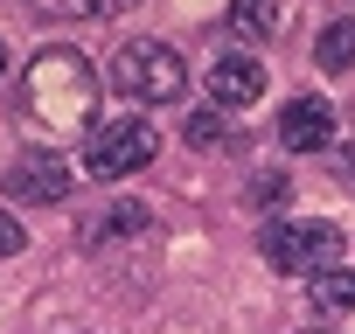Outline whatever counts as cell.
<instances>
[{"label": "cell", "mask_w": 355, "mask_h": 334, "mask_svg": "<svg viewBox=\"0 0 355 334\" xmlns=\"http://www.w3.org/2000/svg\"><path fill=\"white\" fill-rule=\"evenodd\" d=\"M91 105H98V70L77 49H42L21 77V112L28 125H42L49 139L63 132H91Z\"/></svg>", "instance_id": "obj_1"}, {"label": "cell", "mask_w": 355, "mask_h": 334, "mask_svg": "<svg viewBox=\"0 0 355 334\" xmlns=\"http://www.w3.org/2000/svg\"><path fill=\"white\" fill-rule=\"evenodd\" d=\"M258 251H265L272 272L320 279V272H334V258H341V230H334V223H306V216H272V223L258 230Z\"/></svg>", "instance_id": "obj_2"}, {"label": "cell", "mask_w": 355, "mask_h": 334, "mask_svg": "<svg viewBox=\"0 0 355 334\" xmlns=\"http://www.w3.org/2000/svg\"><path fill=\"white\" fill-rule=\"evenodd\" d=\"M112 84L132 105H174V98L189 91V70H182V56H174L167 42H125L112 56Z\"/></svg>", "instance_id": "obj_3"}, {"label": "cell", "mask_w": 355, "mask_h": 334, "mask_svg": "<svg viewBox=\"0 0 355 334\" xmlns=\"http://www.w3.org/2000/svg\"><path fill=\"white\" fill-rule=\"evenodd\" d=\"M153 153H160V132H153L146 118H112V125H98L91 146H84V175H91V182H125V175H139Z\"/></svg>", "instance_id": "obj_4"}, {"label": "cell", "mask_w": 355, "mask_h": 334, "mask_svg": "<svg viewBox=\"0 0 355 334\" xmlns=\"http://www.w3.org/2000/svg\"><path fill=\"white\" fill-rule=\"evenodd\" d=\"M327 139H334L327 98H293V105L279 112V146H286V153H320Z\"/></svg>", "instance_id": "obj_5"}, {"label": "cell", "mask_w": 355, "mask_h": 334, "mask_svg": "<svg viewBox=\"0 0 355 334\" xmlns=\"http://www.w3.org/2000/svg\"><path fill=\"white\" fill-rule=\"evenodd\" d=\"M8 195H15V202H63V195H70V167L49 160V153H21V160L8 167Z\"/></svg>", "instance_id": "obj_6"}, {"label": "cell", "mask_w": 355, "mask_h": 334, "mask_svg": "<svg viewBox=\"0 0 355 334\" xmlns=\"http://www.w3.org/2000/svg\"><path fill=\"white\" fill-rule=\"evenodd\" d=\"M209 98L230 105V112H237V105H258V98H265V63H258V56H216V63H209Z\"/></svg>", "instance_id": "obj_7"}, {"label": "cell", "mask_w": 355, "mask_h": 334, "mask_svg": "<svg viewBox=\"0 0 355 334\" xmlns=\"http://www.w3.org/2000/svg\"><path fill=\"white\" fill-rule=\"evenodd\" d=\"M139 230H146V209H139V202H112V209L91 216L77 237H84V244H105V237H139Z\"/></svg>", "instance_id": "obj_8"}, {"label": "cell", "mask_w": 355, "mask_h": 334, "mask_svg": "<svg viewBox=\"0 0 355 334\" xmlns=\"http://www.w3.org/2000/svg\"><path fill=\"white\" fill-rule=\"evenodd\" d=\"M230 28L251 35V42H265L279 28V0H230Z\"/></svg>", "instance_id": "obj_9"}, {"label": "cell", "mask_w": 355, "mask_h": 334, "mask_svg": "<svg viewBox=\"0 0 355 334\" xmlns=\"http://www.w3.org/2000/svg\"><path fill=\"white\" fill-rule=\"evenodd\" d=\"M313 56H320V70H334V77H341V70H355V21L320 28V49H313Z\"/></svg>", "instance_id": "obj_10"}, {"label": "cell", "mask_w": 355, "mask_h": 334, "mask_svg": "<svg viewBox=\"0 0 355 334\" xmlns=\"http://www.w3.org/2000/svg\"><path fill=\"white\" fill-rule=\"evenodd\" d=\"M313 306H320V313L355 306V272H320V279H313Z\"/></svg>", "instance_id": "obj_11"}, {"label": "cell", "mask_w": 355, "mask_h": 334, "mask_svg": "<svg viewBox=\"0 0 355 334\" xmlns=\"http://www.w3.org/2000/svg\"><path fill=\"white\" fill-rule=\"evenodd\" d=\"M28 8H42V15H70V21H98V15H125L132 0H28Z\"/></svg>", "instance_id": "obj_12"}, {"label": "cell", "mask_w": 355, "mask_h": 334, "mask_svg": "<svg viewBox=\"0 0 355 334\" xmlns=\"http://www.w3.org/2000/svg\"><path fill=\"white\" fill-rule=\"evenodd\" d=\"M223 139V112H196L189 118V146H216Z\"/></svg>", "instance_id": "obj_13"}, {"label": "cell", "mask_w": 355, "mask_h": 334, "mask_svg": "<svg viewBox=\"0 0 355 334\" xmlns=\"http://www.w3.org/2000/svg\"><path fill=\"white\" fill-rule=\"evenodd\" d=\"M279 195H286V182H279V175H265V182H251V202H265V209H272Z\"/></svg>", "instance_id": "obj_14"}, {"label": "cell", "mask_w": 355, "mask_h": 334, "mask_svg": "<svg viewBox=\"0 0 355 334\" xmlns=\"http://www.w3.org/2000/svg\"><path fill=\"white\" fill-rule=\"evenodd\" d=\"M15 251H21V223H15V216H0V258H15Z\"/></svg>", "instance_id": "obj_15"}, {"label": "cell", "mask_w": 355, "mask_h": 334, "mask_svg": "<svg viewBox=\"0 0 355 334\" xmlns=\"http://www.w3.org/2000/svg\"><path fill=\"white\" fill-rule=\"evenodd\" d=\"M0 70H8V42H0Z\"/></svg>", "instance_id": "obj_16"}]
</instances>
